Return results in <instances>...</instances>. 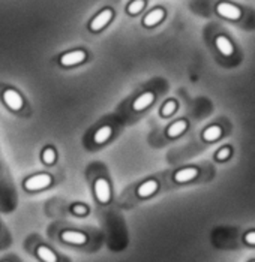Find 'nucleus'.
<instances>
[{"mask_svg": "<svg viewBox=\"0 0 255 262\" xmlns=\"http://www.w3.org/2000/svg\"><path fill=\"white\" fill-rule=\"evenodd\" d=\"M95 195L96 198L99 199V202L105 204L110 201V186H108V181L105 178H98L96 183H95Z\"/></svg>", "mask_w": 255, "mask_h": 262, "instance_id": "obj_4", "label": "nucleus"}, {"mask_svg": "<svg viewBox=\"0 0 255 262\" xmlns=\"http://www.w3.org/2000/svg\"><path fill=\"white\" fill-rule=\"evenodd\" d=\"M86 60V53L83 50H75V51H69L66 54H63L60 57V63L63 66H74V65H78L81 62Z\"/></svg>", "mask_w": 255, "mask_h": 262, "instance_id": "obj_3", "label": "nucleus"}, {"mask_svg": "<svg viewBox=\"0 0 255 262\" xmlns=\"http://www.w3.org/2000/svg\"><path fill=\"white\" fill-rule=\"evenodd\" d=\"M113 18V11L108 8V9H104L102 12H99L93 20H92V23H90V30L92 32H99V30H102L108 23H110V20Z\"/></svg>", "mask_w": 255, "mask_h": 262, "instance_id": "obj_2", "label": "nucleus"}, {"mask_svg": "<svg viewBox=\"0 0 255 262\" xmlns=\"http://www.w3.org/2000/svg\"><path fill=\"white\" fill-rule=\"evenodd\" d=\"M3 100L12 111H20L23 108V97L15 90H6L3 93Z\"/></svg>", "mask_w": 255, "mask_h": 262, "instance_id": "obj_5", "label": "nucleus"}, {"mask_svg": "<svg viewBox=\"0 0 255 262\" xmlns=\"http://www.w3.org/2000/svg\"><path fill=\"white\" fill-rule=\"evenodd\" d=\"M42 161H44L47 165L54 164V161H56V152H54L51 147H47V149L44 150V153H42Z\"/></svg>", "mask_w": 255, "mask_h": 262, "instance_id": "obj_18", "label": "nucleus"}, {"mask_svg": "<svg viewBox=\"0 0 255 262\" xmlns=\"http://www.w3.org/2000/svg\"><path fill=\"white\" fill-rule=\"evenodd\" d=\"M216 47L224 56H231L233 54V45L225 36H218L216 38Z\"/></svg>", "mask_w": 255, "mask_h": 262, "instance_id": "obj_12", "label": "nucleus"}, {"mask_svg": "<svg viewBox=\"0 0 255 262\" xmlns=\"http://www.w3.org/2000/svg\"><path fill=\"white\" fill-rule=\"evenodd\" d=\"M51 184V177L48 174H38L30 177L29 180H26L24 183V187L27 190H39V189H44L47 186Z\"/></svg>", "mask_w": 255, "mask_h": 262, "instance_id": "obj_1", "label": "nucleus"}, {"mask_svg": "<svg viewBox=\"0 0 255 262\" xmlns=\"http://www.w3.org/2000/svg\"><path fill=\"white\" fill-rule=\"evenodd\" d=\"M153 99H155V94L150 93V91H146V93L140 94V96L134 100V103H132L134 111H143V109H146V108L153 102Z\"/></svg>", "mask_w": 255, "mask_h": 262, "instance_id": "obj_7", "label": "nucleus"}, {"mask_svg": "<svg viewBox=\"0 0 255 262\" xmlns=\"http://www.w3.org/2000/svg\"><path fill=\"white\" fill-rule=\"evenodd\" d=\"M198 174V170L197 168H185V170H180L177 171L174 175V180L177 183H186L189 180H194Z\"/></svg>", "mask_w": 255, "mask_h": 262, "instance_id": "obj_11", "label": "nucleus"}, {"mask_svg": "<svg viewBox=\"0 0 255 262\" xmlns=\"http://www.w3.org/2000/svg\"><path fill=\"white\" fill-rule=\"evenodd\" d=\"M156 190H158V181L156 180H147L146 183H143L138 187L137 193H138L140 198H147V196L153 195Z\"/></svg>", "mask_w": 255, "mask_h": 262, "instance_id": "obj_10", "label": "nucleus"}, {"mask_svg": "<svg viewBox=\"0 0 255 262\" xmlns=\"http://www.w3.org/2000/svg\"><path fill=\"white\" fill-rule=\"evenodd\" d=\"M72 211H74L75 214H78V216H83V214L87 213V207L78 204V205H74V207H72Z\"/></svg>", "mask_w": 255, "mask_h": 262, "instance_id": "obj_21", "label": "nucleus"}, {"mask_svg": "<svg viewBox=\"0 0 255 262\" xmlns=\"http://www.w3.org/2000/svg\"><path fill=\"white\" fill-rule=\"evenodd\" d=\"M219 137H221V127L219 126H210L203 134V138L206 141H216Z\"/></svg>", "mask_w": 255, "mask_h": 262, "instance_id": "obj_16", "label": "nucleus"}, {"mask_svg": "<svg viewBox=\"0 0 255 262\" xmlns=\"http://www.w3.org/2000/svg\"><path fill=\"white\" fill-rule=\"evenodd\" d=\"M245 240H246V243H249V244H255V232H248L246 237H245Z\"/></svg>", "mask_w": 255, "mask_h": 262, "instance_id": "obj_22", "label": "nucleus"}, {"mask_svg": "<svg viewBox=\"0 0 255 262\" xmlns=\"http://www.w3.org/2000/svg\"><path fill=\"white\" fill-rule=\"evenodd\" d=\"M185 129H186V121H185V120H179V121L173 123V124L168 127L167 135H168L170 138H176V137H179L180 134H183Z\"/></svg>", "mask_w": 255, "mask_h": 262, "instance_id": "obj_13", "label": "nucleus"}, {"mask_svg": "<svg viewBox=\"0 0 255 262\" xmlns=\"http://www.w3.org/2000/svg\"><path fill=\"white\" fill-rule=\"evenodd\" d=\"M230 153H231V150H230L228 147H224V149H221V150L218 152L216 158H218L219 161H224V159H227V158L230 156Z\"/></svg>", "mask_w": 255, "mask_h": 262, "instance_id": "obj_20", "label": "nucleus"}, {"mask_svg": "<svg viewBox=\"0 0 255 262\" xmlns=\"http://www.w3.org/2000/svg\"><path fill=\"white\" fill-rule=\"evenodd\" d=\"M36 252H38V256H39L44 262H57V256H56V253H54L50 247L39 246Z\"/></svg>", "mask_w": 255, "mask_h": 262, "instance_id": "obj_14", "label": "nucleus"}, {"mask_svg": "<svg viewBox=\"0 0 255 262\" xmlns=\"http://www.w3.org/2000/svg\"><path fill=\"white\" fill-rule=\"evenodd\" d=\"M62 240L69 244H84L87 241V237L83 232L77 231H65L62 232Z\"/></svg>", "mask_w": 255, "mask_h": 262, "instance_id": "obj_8", "label": "nucleus"}, {"mask_svg": "<svg viewBox=\"0 0 255 262\" xmlns=\"http://www.w3.org/2000/svg\"><path fill=\"white\" fill-rule=\"evenodd\" d=\"M110 137H111V127H110V126H104V127L98 129V132L95 134L93 140H95L96 144H102V143H105Z\"/></svg>", "mask_w": 255, "mask_h": 262, "instance_id": "obj_15", "label": "nucleus"}, {"mask_svg": "<svg viewBox=\"0 0 255 262\" xmlns=\"http://www.w3.org/2000/svg\"><path fill=\"white\" fill-rule=\"evenodd\" d=\"M216 11L219 15L225 17V18H230V20H239L242 12L237 6L231 5V3H219L216 6Z\"/></svg>", "mask_w": 255, "mask_h": 262, "instance_id": "obj_6", "label": "nucleus"}, {"mask_svg": "<svg viewBox=\"0 0 255 262\" xmlns=\"http://www.w3.org/2000/svg\"><path fill=\"white\" fill-rule=\"evenodd\" d=\"M144 5H146L144 0H134V2H131V3L128 5V12H129L131 15H135V14H138V12L143 11Z\"/></svg>", "mask_w": 255, "mask_h": 262, "instance_id": "obj_17", "label": "nucleus"}, {"mask_svg": "<svg viewBox=\"0 0 255 262\" xmlns=\"http://www.w3.org/2000/svg\"><path fill=\"white\" fill-rule=\"evenodd\" d=\"M176 108H177V103H176L174 100H168V102H165V105L162 106L161 114H162L164 117H168V115H171V114L176 111Z\"/></svg>", "mask_w": 255, "mask_h": 262, "instance_id": "obj_19", "label": "nucleus"}, {"mask_svg": "<svg viewBox=\"0 0 255 262\" xmlns=\"http://www.w3.org/2000/svg\"><path fill=\"white\" fill-rule=\"evenodd\" d=\"M164 15H165V12H164V9H161V8H156V9H153V11H150L146 17H144V20H143V24L146 26V27H152V26H156L159 21H162V18H164Z\"/></svg>", "mask_w": 255, "mask_h": 262, "instance_id": "obj_9", "label": "nucleus"}]
</instances>
